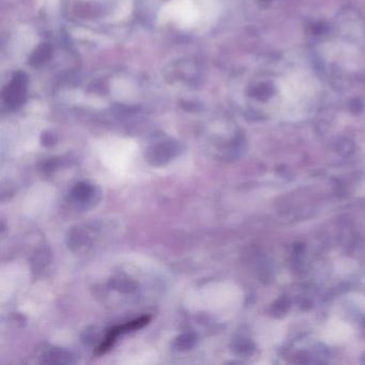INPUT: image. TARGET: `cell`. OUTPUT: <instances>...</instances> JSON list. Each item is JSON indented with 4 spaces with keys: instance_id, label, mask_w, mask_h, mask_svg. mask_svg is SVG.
<instances>
[{
    "instance_id": "6da1fadb",
    "label": "cell",
    "mask_w": 365,
    "mask_h": 365,
    "mask_svg": "<svg viewBox=\"0 0 365 365\" xmlns=\"http://www.w3.org/2000/svg\"><path fill=\"white\" fill-rule=\"evenodd\" d=\"M149 319H150L149 317H142V318H138V319L132 321V322H129L127 324H123V325H120V327L114 328L113 330L110 331V333H108V335L106 336L104 343L99 347V352L104 353L107 349H110V347L113 345L116 338H117L120 334L144 327V325L149 321Z\"/></svg>"
}]
</instances>
